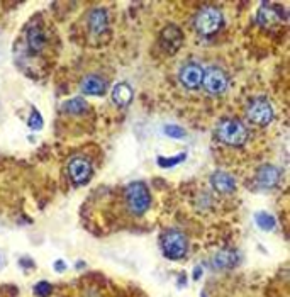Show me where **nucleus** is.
Instances as JSON below:
<instances>
[{"mask_svg":"<svg viewBox=\"0 0 290 297\" xmlns=\"http://www.w3.org/2000/svg\"><path fill=\"white\" fill-rule=\"evenodd\" d=\"M248 128L244 126L243 121L236 119V117H229L223 119L216 128V136L221 143L227 144V146L239 148L248 141Z\"/></svg>","mask_w":290,"mask_h":297,"instance_id":"obj_1","label":"nucleus"},{"mask_svg":"<svg viewBox=\"0 0 290 297\" xmlns=\"http://www.w3.org/2000/svg\"><path fill=\"white\" fill-rule=\"evenodd\" d=\"M126 202L128 209L132 216L139 218V216L146 214L151 207V194L150 189L144 182H132L126 189Z\"/></svg>","mask_w":290,"mask_h":297,"instance_id":"obj_2","label":"nucleus"},{"mask_svg":"<svg viewBox=\"0 0 290 297\" xmlns=\"http://www.w3.org/2000/svg\"><path fill=\"white\" fill-rule=\"evenodd\" d=\"M160 243H161L163 257L171 262L185 258L189 251V239L180 230H166L160 238Z\"/></svg>","mask_w":290,"mask_h":297,"instance_id":"obj_3","label":"nucleus"},{"mask_svg":"<svg viewBox=\"0 0 290 297\" xmlns=\"http://www.w3.org/2000/svg\"><path fill=\"white\" fill-rule=\"evenodd\" d=\"M223 24H224L223 12H221L217 7H212V5L202 7L195 14V19H193L195 31L200 34V36H205V37L214 36L216 33H219Z\"/></svg>","mask_w":290,"mask_h":297,"instance_id":"obj_4","label":"nucleus"},{"mask_svg":"<svg viewBox=\"0 0 290 297\" xmlns=\"http://www.w3.org/2000/svg\"><path fill=\"white\" fill-rule=\"evenodd\" d=\"M273 105L265 97H257L250 100L246 107V117L257 126H268L273 121Z\"/></svg>","mask_w":290,"mask_h":297,"instance_id":"obj_5","label":"nucleus"},{"mask_svg":"<svg viewBox=\"0 0 290 297\" xmlns=\"http://www.w3.org/2000/svg\"><path fill=\"white\" fill-rule=\"evenodd\" d=\"M92 173H94V168H92L89 158L82 157V155L70 158V162H68V177H70L71 184L75 187L85 185L92 178Z\"/></svg>","mask_w":290,"mask_h":297,"instance_id":"obj_6","label":"nucleus"},{"mask_svg":"<svg viewBox=\"0 0 290 297\" xmlns=\"http://www.w3.org/2000/svg\"><path fill=\"white\" fill-rule=\"evenodd\" d=\"M202 85L211 95H223L227 90L229 85V77L223 68L211 66L207 70H204V80Z\"/></svg>","mask_w":290,"mask_h":297,"instance_id":"obj_7","label":"nucleus"},{"mask_svg":"<svg viewBox=\"0 0 290 297\" xmlns=\"http://www.w3.org/2000/svg\"><path fill=\"white\" fill-rule=\"evenodd\" d=\"M241 251L234 250V248H224L221 251H217L216 255L211 258L209 265H211L212 270H219V272H227V270L236 268L239 264H241Z\"/></svg>","mask_w":290,"mask_h":297,"instance_id":"obj_8","label":"nucleus"},{"mask_svg":"<svg viewBox=\"0 0 290 297\" xmlns=\"http://www.w3.org/2000/svg\"><path fill=\"white\" fill-rule=\"evenodd\" d=\"M257 21L263 28H272L278 21H289V16L284 14V9L280 5H277V3L263 2L261 7L258 9Z\"/></svg>","mask_w":290,"mask_h":297,"instance_id":"obj_9","label":"nucleus"},{"mask_svg":"<svg viewBox=\"0 0 290 297\" xmlns=\"http://www.w3.org/2000/svg\"><path fill=\"white\" fill-rule=\"evenodd\" d=\"M178 78H180V83L185 89L197 90L202 85V80H204V68L195 62H190L183 65Z\"/></svg>","mask_w":290,"mask_h":297,"instance_id":"obj_10","label":"nucleus"},{"mask_svg":"<svg viewBox=\"0 0 290 297\" xmlns=\"http://www.w3.org/2000/svg\"><path fill=\"white\" fill-rule=\"evenodd\" d=\"M257 184L261 189H275L282 178V170L275 165H261L257 170Z\"/></svg>","mask_w":290,"mask_h":297,"instance_id":"obj_11","label":"nucleus"},{"mask_svg":"<svg viewBox=\"0 0 290 297\" xmlns=\"http://www.w3.org/2000/svg\"><path fill=\"white\" fill-rule=\"evenodd\" d=\"M87 26L92 36H100L109 28V14L105 9H94L89 12L87 17Z\"/></svg>","mask_w":290,"mask_h":297,"instance_id":"obj_12","label":"nucleus"},{"mask_svg":"<svg viewBox=\"0 0 290 297\" xmlns=\"http://www.w3.org/2000/svg\"><path fill=\"white\" fill-rule=\"evenodd\" d=\"M183 44V34L177 26L170 24L161 31V46L166 49L170 55H173L177 49H180Z\"/></svg>","mask_w":290,"mask_h":297,"instance_id":"obj_13","label":"nucleus"},{"mask_svg":"<svg viewBox=\"0 0 290 297\" xmlns=\"http://www.w3.org/2000/svg\"><path fill=\"white\" fill-rule=\"evenodd\" d=\"M80 90L85 95H97V97H102L107 92V83L105 80L98 75H85L80 82Z\"/></svg>","mask_w":290,"mask_h":297,"instance_id":"obj_14","label":"nucleus"},{"mask_svg":"<svg viewBox=\"0 0 290 297\" xmlns=\"http://www.w3.org/2000/svg\"><path fill=\"white\" fill-rule=\"evenodd\" d=\"M211 185L219 194H232L236 190V178L227 172H214L211 175Z\"/></svg>","mask_w":290,"mask_h":297,"instance_id":"obj_15","label":"nucleus"},{"mask_svg":"<svg viewBox=\"0 0 290 297\" xmlns=\"http://www.w3.org/2000/svg\"><path fill=\"white\" fill-rule=\"evenodd\" d=\"M132 99H134V92H132L129 83L121 82L112 89V100L114 104L119 105V107H128L132 102Z\"/></svg>","mask_w":290,"mask_h":297,"instance_id":"obj_16","label":"nucleus"},{"mask_svg":"<svg viewBox=\"0 0 290 297\" xmlns=\"http://www.w3.org/2000/svg\"><path fill=\"white\" fill-rule=\"evenodd\" d=\"M28 46L32 53H41L46 46V34L37 26H31L28 31Z\"/></svg>","mask_w":290,"mask_h":297,"instance_id":"obj_17","label":"nucleus"},{"mask_svg":"<svg viewBox=\"0 0 290 297\" xmlns=\"http://www.w3.org/2000/svg\"><path fill=\"white\" fill-rule=\"evenodd\" d=\"M61 109H63V112H66V114L80 116V114L87 112V109H89V104L85 102V99L75 97V99H70V100L64 102V104L61 105Z\"/></svg>","mask_w":290,"mask_h":297,"instance_id":"obj_18","label":"nucleus"},{"mask_svg":"<svg viewBox=\"0 0 290 297\" xmlns=\"http://www.w3.org/2000/svg\"><path fill=\"white\" fill-rule=\"evenodd\" d=\"M255 223H257V226L261 231H265V233L273 231L275 226H277V219H275V216H272L266 211H258L257 214H255Z\"/></svg>","mask_w":290,"mask_h":297,"instance_id":"obj_19","label":"nucleus"},{"mask_svg":"<svg viewBox=\"0 0 290 297\" xmlns=\"http://www.w3.org/2000/svg\"><path fill=\"white\" fill-rule=\"evenodd\" d=\"M187 160V153H180V155H175V157H158L156 162H158V166L161 168H173V166L180 165Z\"/></svg>","mask_w":290,"mask_h":297,"instance_id":"obj_20","label":"nucleus"},{"mask_svg":"<svg viewBox=\"0 0 290 297\" xmlns=\"http://www.w3.org/2000/svg\"><path fill=\"white\" fill-rule=\"evenodd\" d=\"M28 126H29L31 129H32V131H41V129H43L44 119H43L41 112L36 107L31 109V114H29V117H28Z\"/></svg>","mask_w":290,"mask_h":297,"instance_id":"obj_21","label":"nucleus"},{"mask_svg":"<svg viewBox=\"0 0 290 297\" xmlns=\"http://www.w3.org/2000/svg\"><path fill=\"white\" fill-rule=\"evenodd\" d=\"M32 292L36 297H49L53 294V285L48 280H41L32 287Z\"/></svg>","mask_w":290,"mask_h":297,"instance_id":"obj_22","label":"nucleus"},{"mask_svg":"<svg viewBox=\"0 0 290 297\" xmlns=\"http://www.w3.org/2000/svg\"><path fill=\"white\" fill-rule=\"evenodd\" d=\"M163 131H165L166 136H170V138H173V139H185L187 138V131L177 124H166Z\"/></svg>","mask_w":290,"mask_h":297,"instance_id":"obj_23","label":"nucleus"},{"mask_svg":"<svg viewBox=\"0 0 290 297\" xmlns=\"http://www.w3.org/2000/svg\"><path fill=\"white\" fill-rule=\"evenodd\" d=\"M19 265L22 266V268H34V266H36V264H34V260L31 257H22L21 260H19Z\"/></svg>","mask_w":290,"mask_h":297,"instance_id":"obj_24","label":"nucleus"},{"mask_svg":"<svg viewBox=\"0 0 290 297\" xmlns=\"http://www.w3.org/2000/svg\"><path fill=\"white\" fill-rule=\"evenodd\" d=\"M53 268H55L58 273H63L64 270H68V265L64 264V260H61V258H58V260H55V264H53Z\"/></svg>","mask_w":290,"mask_h":297,"instance_id":"obj_25","label":"nucleus"},{"mask_svg":"<svg viewBox=\"0 0 290 297\" xmlns=\"http://www.w3.org/2000/svg\"><path fill=\"white\" fill-rule=\"evenodd\" d=\"M202 273H204V270H202V266H200V265H197L195 268H193V275H192V279H193V280H200Z\"/></svg>","mask_w":290,"mask_h":297,"instance_id":"obj_26","label":"nucleus"},{"mask_svg":"<svg viewBox=\"0 0 290 297\" xmlns=\"http://www.w3.org/2000/svg\"><path fill=\"white\" fill-rule=\"evenodd\" d=\"M3 266H5V260H3L2 253H0V268H3Z\"/></svg>","mask_w":290,"mask_h":297,"instance_id":"obj_27","label":"nucleus"},{"mask_svg":"<svg viewBox=\"0 0 290 297\" xmlns=\"http://www.w3.org/2000/svg\"><path fill=\"white\" fill-rule=\"evenodd\" d=\"M183 285H185V275L180 277V287H183Z\"/></svg>","mask_w":290,"mask_h":297,"instance_id":"obj_28","label":"nucleus"},{"mask_svg":"<svg viewBox=\"0 0 290 297\" xmlns=\"http://www.w3.org/2000/svg\"><path fill=\"white\" fill-rule=\"evenodd\" d=\"M80 266H85V264L83 262H76V268H80Z\"/></svg>","mask_w":290,"mask_h":297,"instance_id":"obj_29","label":"nucleus"}]
</instances>
